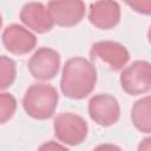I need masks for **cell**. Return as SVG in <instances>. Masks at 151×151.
Masks as SVG:
<instances>
[{
    "instance_id": "6da1fadb",
    "label": "cell",
    "mask_w": 151,
    "mask_h": 151,
    "mask_svg": "<svg viewBox=\"0 0 151 151\" xmlns=\"http://www.w3.org/2000/svg\"><path fill=\"white\" fill-rule=\"evenodd\" d=\"M97 70L94 65L83 57L68 59L61 72L60 88L70 99H84L94 90Z\"/></svg>"
},
{
    "instance_id": "7a4b0ae2",
    "label": "cell",
    "mask_w": 151,
    "mask_h": 151,
    "mask_svg": "<svg viewBox=\"0 0 151 151\" xmlns=\"http://www.w3.org/2000/svg\"><path fill=\"white\" fill-rule=\"evenodd\" d=\"M59 94L57 90L48 84H32L22 98L25 112L38 120H45L54 114L58 106Z\"/></svg>"
},
{
    "instance_id": "3957f363",
    "label": "cell",
    "mask_w": 151,
    "mask_h": 151,
    "mask_svg": "<svg viewBox=\"0 0 151 151\" xmlns=\"http://www.w3.org/2000/svg\"><path fill=\"white\" fill-rule=\"evenodd\" d=\"M53 129L57 139L71 146L81 144L86 139L88 131L85 119L72 112L59 113L54 118Z\"/></svg>"
},
{
    "instance_id": "277c9868",
    "label": "cell",
    "mask_w": 151,
    "mask_h": 151,
    "mask_svg": "<svg viewBox=\"0 0 151 151\" xmlns=\"http://www.w3.org/2000/svg\"><path fill=\"white\" fill-rule=\"evenodd\" d=\"M122 88L130 96L146 93L151 88V63L136 60L120 73Z\"/></svg>"
},
{
    "instance_id": "5b68a950",
    "label": "cell",
    "mask_w": 151,
    "mask_h": 151,
    "mask_svg": "<svg viewBox=\"0 0 151 151\" xmlns=\"http://www.w3.org/2000/svg\"><path fill=\"white\" fill-rule=\"evenodd\" d=\"M28 71L34 79L46 81L53 79L60 68V54L50 47L38 48L27 63Z\"/></svg>"
},
{
    "instance_id": "8992f818",
    "label": "cell",
    "mask_w": 151,
    "mask_h": 151,
    "mask_svg": "<svg viewBox=\"0 0 151 151\" xmlns=\"http://www.w3.org/2000/svg\"><path fill=\"white\" fill-rule=\"evenodd\" d=\"M88 114L98 125L104 127L111 126L116 124L120 117L118 100L107 93L96 94L88 101Z\"/></svg>"
},
{
    "instance_id": "52a82bcc",
    "label": "cell",
    "mask_w": 151,
    "mask_h": 151,
    "mask_svg": "<svg viewBox=\"0 0 151 151\" xmlns=\"http://www.w3.org/2000/svg\"><path fill=\"white\" fill-rule=\"evenodd\" d=\"M90 57L92 60H100L107 64L112 71H120L130 60L127 48L124 45L111 40L94 42L90 50Z\"/></svg>"
},
{
    "instance_id": "ba28073f",
    "label": "cell",
    "mask_w": 151,
    "mask_h": 151,
    "mask_svg": "<svg viewBox=\"0 0 151 151\" xmlns=\"http://www.w3.org/2000/svg\"><path fill=\"white\" fill-rule=\"evenodd\" d=\"M47 8L54 24L60 27H71L78 25L85 17L86 6L80 0L50 1Z\"/></svg>"
},
{
    "instance_id": "9c48e42d",
    "label": "cell",
    "mask_w": 151,
    "mask_h": 151,
    "mask_svg": "<svg viewBox=\"0 0 151 151\" xmlns=\"http://www.w3.org/2000/svg\"><path fill=\"white\" fill-rule=\"evenodd\" d=\"M1 40L5 48L9 53L17 55H22L31 52L37 45L35 35L18 24L8 25L2 32Z\"/></svg>"
},
{
    "instance_id": "30bf717a",
    "label": "cell",
    "mask_w": 151,
    "mask_h": 151,
    "mask_svg": "<svg viewBox=\"0 0 151 151\" xmlns=\"http://www.w3.org/2000/svg\"><path fill=\"white\" fill-rule=\"evenodd\" d=\"M88 21L99 29H111L120 21V6L116 1L103 0L90 5Z\"/></svg>"
},
{
    "instance_id": "8fae6325",
    "label": "cell",
    "mask_w": 151,
    "mask_h": 151,
    "mask_svg": "<svg viewBox=\"0 0 151 151\" xmlns=\"http://www.w3.org/2000/svg\"><path fill=\"white\" fill-rule=\"evenodd\" d=\"M20 20L37 33H46L53 28L54 21L48 8L41 2H27L20 11Z\"/></svg>"
},
{
    "instance_id": "7c38bea8",
    "label": "cell",
    "mask_w": 151,
    "mask_h": 151,
    "mask_svg": "<svg viewBox=\"0 0 151 151\" xmlns=\"http://www.w3.org/2000/svg\"><path fill=\"white\" fill-rule=\"evenodd\" d=\"M131 120L138 131L151 133V96L143 97L133 104Z\"/></svg>"
},
{
    "instance_id": "4fadbf2b",
    "label": "cell",
    "mask_w": 151,
    "mask_h": 151,
    "mask_svg": "<svg viewBox=\"0 0 151 151\" xmlns=\"http://www.w3.org/2000/svg\"><path fill=\"white\" fill-rule=\"evenodd\" d=\"M17 77V67L13 59L1 55L0 58V88L6 90L9 87Z\"/></svg>"
},
{
    "instance_id": "5bb4252c",
    "label": "cell",
    "mask_w": 151,
    "mask_h": 151,
    "mask_svg": "<svg viewBox=\"0 0 151 151\" xmlns=\"http://www.w3.org/2000/svg\"><path fill=\"white\" fill-rule=\"evenodd\" d=\"M17 110V100L15 98L7 92L0 93V116H1V124H5L9 120Z\"/></svg>"
},
{
    "instance_id": "9a60e30c",
    "label": "cell",
    "mask_w": 151,
    "mask_h": 151,
    "mask_svg": "<svg viewBox=\"0 0 151 151\" xmlns=\"http://www.w3.org/2000/svg\"><path fill=\"white\" fill-rule=\"evenodd\" d=\"M126 5L137 13L151 15V0H133L127 1Z\"/></svg>"
},
{
    "instance_id": "2e32d148",
    "label": "cell",
    "mask_w": 151,
    "mask_h": 151,
    "mask_svg": "<svg viewBox=\"0 0 151 151\" xmlns=\"http://www.w3.org/2000/svg\"><path fill=\"white\" fill-rule=\"evenodd\" d=\"M38 151H70V150L67 147H65L64 145L57 143V142L50 140V142H46V143L41 144L39 146Z\"/></svg>"
},
{
    "instance_id": "e0dca14e",
    "label": "cell",
    "mask_w": 151,
    "mask_h": 151,
    "mask_svg": "<svg viewBox=\"0 0 151 151\" xmlns=\"http://www.w3.org/2000/svg\"><path fill=\"white\" fill-rule=\"evenodd\" d=\"M93 151H123V150H122L119 146L114 145V144H109V143H106V144H100V145H98L97 147H94Z\"/></svg>"
},
{
    "instance_id": "ac0fdd59",
    "label": "cell",
    "mask_w": 151,
    "mask_h": 151,
    "mask_svg": "<svg viewBox=\"0 0 151 151\" xmlns=\"http://www.w3.org/2000/svg\"><path fill=\"white\" fill-rule=\"evenodd\" d=\"M137 151H151V137L144 138V139L139 143Z\"/></svg>"
},
{
    "instance_id": "d6986e66",
    "label": "cell",
    "mask_w": 151,
    "mask_h": 151,
    "mask_svg": "<svg viewBox=\"0 0 151 151\" xmlns=\"http://www.w3.org/2000/svg\"><path fill=\"white\" fill-rule=\"evenodd\" d=\"M147 40H149V42L151 44V26H150V28H149V31H147Z\"/></svg>"
}]
</instances>
